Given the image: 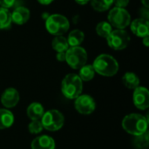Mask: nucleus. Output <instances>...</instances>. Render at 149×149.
Returning <instances> with one entry per match:
<instances>
[{
    "mask_svg": "<svg viewBox=\"0 0 149 149\" xmlns=\"http://www.w3.org/2000/svg\"><path fill=\"white\" fill-rule=\"evenodd\" d=\"M122 127L127 134L138 136L148 131V119L140 113H130L124 117Z\"/></svg>",
    "mask_w": 149,
    "mask_h": 149,
    "instance_id": "nucleus-1",
    "label": "nucleus"
},
{
    "mask_svg": "<svg viewBox=\"0 0 149 149\" xmlns=\"http://www.w3.org/2000/svg\"><path fill=\"white\" fill-rule=\"evenodd\" d=\"M95 72L104 77H113L119 71L118 61L109 54H100L93 61Z\"/></svg>",
    "mask_w": 149,
    "mask_h": 149,
    "instance_id": "nucleus-2",
    "label": "nucleus"
},
{
    "mask_svg": "<svg viewBox=\"0 0 149 149\" xmlns=\"http://www.w3.org/2000/svg\"><path fill=\"white\" fill-rule=\"evenodd\" d=\"M83 91V81L78 74L69 73L61 82V92L68 100H75Z\"/></svg>",
    "mask_w": 149,
    "mask_h": 149,
    "instance_id": "nucleus-3",
    "label": "nucleus"
},
{
    "mask_svg": "<svg viewBox=\"0 0 149 149\" xmlns=\"http://www.w3.org/2000/svg\"><path fill=\"white\" fill-rule=\"evenodd\" d=\"M45 28L47 31L53 36H61L70 28L68 19L61 14L50 15L45 20Z\"/></svg>",
    "mask_w": 149,
    "mask_h": 149,
    "instance_id": "nucleus-4",
    "label": "nucleus"
},
{
    "mask_svg": "<svg viewBox=\"0 0 149 149\" xmlns=\"http://www.w3.org/2000/svg\"><path fill=\"white\" fill-rule=\"evenodd\" d=\"M40 121L45 130L50 132H56L63 127L65 123V117L58 110L52 109L45 112Z\"/></svg>",
    "mask_w": 149,
    "mask_h": 149,
    "instance_id": "nucleus-5",
    "label": "nucleus"
},
{
    "mask_svg": "<svg viewBox=\"0 0 149 149\" xmlns=\"http://www.w3.org/2000/svg\"><path fill=\"white\" fill-rule=\"evenodd\" d=\"M65 61L70 67L79 70L87 62V52L81 46L69 47L65 52Z\"/></svg>",
    "mask_w": 149,
    "mask_h": 149,
    "instance_id": "nucleus-6",
    "label": "nucleus"
},
{
    "mask_svg": "<svg viewBox=\"0 0 149 149\" xmlns=\"http://www.w3.org/2000/svg\"><path fill=\"white\" fill-rule=\"evenodd\" d=\"M108 23L117 28L125 30L131 23L130 13L125 9L120 7H114L110 10L107 16Z\"/></svg>",
    "mask_w": 149,
    "mask_h": 149,
    "instance_id": "nucleus-7",
    "label": "nucleus"
},
{
    "mask_svg": "<svg viewBox=\"0 0 149 149\" xmlns=\"http://www.w3.org/2000/svg\"><path fill=\"white\" fill-rule=\"evenodd\" d=\"M130 36L128 32L122 29L113 30L107 38V45L110 48L115 51H121L127 48L130 42Z\"/></svg>",
    "mask_w": 149,
    "mask_h": 149,
    "instance_id": "nucleus-8",
    "label": "nucleus"
},
{
    "mask_svg": "<svg viewBox=\"0 0 149 149\" xmlns=\"http://www.w3.org/2000/svg\"><path fill=\"white\" fill-rule=\"evenodd\" d=\"M74 107L79 113L89 115L94 112L96 108V103L92 96L88 94H80L75 99Z\"/></svg>",
    "mask_w": 149,
    "mask_h": 149,
    "instance_id": "nucleus-9",
    "label": "nucleus"
},
{
    "mask_svg": "<svg viewBox=\"0 0 149 149\" xmlns=\"http://www.w3.org/2000/svg\"><path fill=\"white\" fill-rule=\"evenodd\" d=\"M134 105L140 110H146L149 107V92L144 86H138L134 89Z\"/></svg>",
    "mask_w": 149,
    "mask_h": 149,
    "instance_id": "nucleus-10",
    "label": "nucleus"
},
{
    "mask_svg": "<svg viewBox=\"0 0 149 149\" xmlns=\"http://www.w3.org/2000/svg\"><path fill=\"white\" fill-rule=\"evenodd\" d=\"M19 99L20 97L17 90L13 87H9L2 93L1 103L5 108H12L17 105Z\"/></svg>",
    "mask_w": 149,
    "mask_h": 149,
    "instance_id": "nucleus-11",
    "label": "nucleus"
},
{
    "mask_svg": "<svg viewBox=\"0 0 149 149\" xmlns=\"http://www.w3.org/2000/svg\"><path fill=\"white\" fill-rule=\"evenodd\" d=\"M130 28L132 32L139 38H145L149 36L148 20L144 18H136L130 23Z\"/></svg>",
    "mask_w": 149,
    "mask_h": 149,
    "instance_id": "nucleus-12",
    "label": "nucleus"
},
{
    "mask_svg": "<svg viewBox=\"0 0 149 149\" xmlns=\"http://www.w3.org/2000/svg\"><path fill=\"white\" fill-rule=\"evenodd\" d=\"M31 149H55V141L49 135L36 137L31 143Z\"/></svg>",
    "mask_w": 149,
    "mask_h": 149,
    "instance_id": "nucleus-13",
    "label": "nucleus"
},
{
    "mask_svg": "<svg viewBox=\"0 0 149 149\" xmlns=\"http://www.w3.org/2000/svg\"><path fill=\"white\" fill-rule=\"evenodd\" d=\"M11 13V21L12 23L16 24H25L31 16L30 10L24 6H18L14 9V10Z\"/></svg>",
    "mask_w": 149,
    "mask_h": 149,
    "instance_id": "nucleus-14",
    "label": "nucleus"
},
{
    "mask_svg": "<svg viewBox=\"0 0 149 149\" xmlns=\"http://www.w3.org/2000/svg\"><path fill=\"white\" fill-rule=\"evenodd\" d=\"M26 113L31 120H40L45 113V108L40 103L33 102L28 106Z\"/></svg>",
    "mask_w": 149,
    "mask_h": 149,
    "instance_id": "nucleus-15",
    "label": "nucleus"
},
{
    "mask_svg": "<svg viewBox=\"0 0 149 149\" xmlns=\"http://www.w3.org/2000/svg\"><path fill=\"white\" fill-rule=\"evenodd\" d=\"M14 123L13 113L5 108H0V130L7 129Z\"/></svg>",
    "mask_w": 149,
    "mask_h": 149,
    "instance_id": "nucleus-16",
    "label": "nucleus"
},
{
    "mask_svg": "<svg viewBox=\"0 0 149 149\" xmlns=\"http://www.w3.org/2000/svg\"><path fill=\"white\" fill-rule=\"evenodd\" d=\"M66 39L70 47L79 46L85 39V34L82 31L75 29V30H72L69 33Z\"/></svg>",
    "mask_w": 149,
    "mask_h": 149,
    "instance_id": "nucleus-17",
    "label": "nucleus"
},
{
    "mask_svg": "<svg viewBox=\"0 0 149 149\" xmlns=\"http://www.w3.org/2000/svg\"><path fill=\"white\" fill-rule=\"evenodd\" d=\"M122 82L124 86L128 89H135L140 86V79L134 72H126L122 77Z\"/></svg>",
    "mask_w": 149,
    "mask_h": 149,
    "instance_id": "nucleus-18",
    "label": "nucleus"
},
{
    "mask_svg": "<svg viewBox=\"0 0 149 149\" xmlns=\"http://www.w3.org/2000/svg\"><path fill=\"white\" fill-rule=\"evenodd\" d=\"M52 47L57 52H66L70 46L68 45L66 38L61 35V36H55V38L52 39Z\"/></svg>",
    "mask_w": 149,
    "mask_h": 149,
    "instance_id": "nucleus-19",
    "label": "nucleus"
},
{
    "mask_svg": "<svg viewBox=\"0 0 149 149\" xmlns=\"http://www.w3.org/2000/svg\"><path fill=\"white\" fill-rule=\"evenodd\" d=\"M79 77L82 81H90L92 80L95 76V71L93 69V65H85L81 68L79 69Z\"/></svg>",
    "mask_w": 149,
    "mask_h": 149,
    "instance_id": "nucleus-20",
    "label": "nucleus"
},
{
    "mask_svg": "<svg viewBox=\"0 0 149 149\" xmlns=\"http://www.w3.org/2000/svg\"><path fill=\"white\" fill-rule=\"evenodd\" d=\"M11 13L9 9L0 7V30L8 29L11 25Z\"/></svg>",
    "mask_w": 149,
    "mask_h": 149,
    "instance_id": "nucleus-21",
    "label": "nucleus"
},
{
    "mask_svg": "<svg viewBox=\"0 0 149 149\" xmlns=\"http://www.w3.org/2000/svg\"><path fill=\"white\" fill-rule=\"evenodd\" d=\"M92 7L97 11H106L113 4V0H90Z\"/></svg>",
    "mask_w": 149,
    "mask_h": 149,
    "instance_id": "nucleus-22",
    "label": "nucleus"
},
{
    "mask_svg": "<svg viewBox=\"0 0 149 149\" xmlns=\"http://www.w3.org/2000/svg\"><path fill=\"white\" fill-rule=\"evenodd\" d=\"M112 31H113V26L107 21L100 22L96 26V32L101 38H107L109 36V34L112 32Z\"/></svg>",
    "mask_w": 149,
    "mask_h": 149,
    "instance_id": "nucleus-23",
    "label": "nucleus"
},
{
    "mask_svg": "<svg viewBox=\"0 0 149 149\" xmlns=\"http://www.w3.org/2000/svg\"><path fill=\"white\" fill-rule=\"evenodd\" d=\"M134 147L137 149H147L148 147V132L147 131L143 134L135 136L134 141Z\"/></svg>",
    "mask_w": 149,
    "mask_h": 149,
    "instance_id": "nucleus-24",
    "label": "nucleus"
},
{
    "mask_svg": "<svg viewBox=\"0 0 149 149\" xmlns=\"http://www.w3.org/2000/svg\"><path fill=\"white\" fill-rule=\"evenodd\" d=\"M44 127L40 120H31L28 125V131L32 134H38L43 131Z\"/></svg>",
    "mask_w": 149,
    "mask_h": 149,
    "instance_id": "nucleus-25",
    "label": "nucleus"
},
{
    "mask_svg": "<svg viewBox=\"0 0 149 149\" xmlns=\"http://www.w3.org/2000/svg\"><path fill=\"white\" fill-rule=\"evenodd\" d=\"M17 3V0H0V6L3 8H12Z\"/></svg>",
    "mask_w": 149,
    "mask_h": 149,
    "instance_id": "nucleus-26",
    "label": "nucleus"
},
{
    "mask_svg": "<svg viewBox=\"0 0 149 149\" xmlns=\"http://www.w3.org/2000/svg\"><path fill=\"white\" fill-rule=\"evenodd\" d=\"M113 3L115 4L116 7L125 8L128 5L129 0H113Z\"/></svg>",
    "mask_w": 149,
    "mask_h": 149,
    "instance_id": "nucleus-27",
    "label": "nucleus"
},
{
    "mask_svg": "<svg viewBox=\"0 0 149 149\" xmlns=\"http://www.w3.org/2000/svg\"><path fill=\"white\" fill-rule=\"evenodd\" d=\"M56 58H57V60H58V61H60V62L65 61V52H57Z\"/></svg>",
    "mask_w": 149,
    "mask_h": 149,
    "instance_id": "nucleus-28",
    "label": "nucleus"
},
{
    "mask_svg": "<svg viewBox=\"0 0 149 149\" xmlns=\"http://www.w3.org/2000/svg\"><path fill=\"white\" fill-rule=\"evenodd\" d=\"M39 3L44 4V5H48L50 3H52L54 0H37Z\"/></svg>",
    "mask_w": 149,
    "mask_h": 149,
    "instance_id": "nucleus-29",
    "label": "nucleus"
},
{
    "mask_svg": "<svg viewBox=\"0 0 149 149\" xmlns=\"http://www.w3.org/2000/svg\"><path fill=\"white\" fill-rule=\"evenodd\" d=\"M142 40H143V45L148 47L149 45V36H147L145 38H142Z\"/></svg>",
    "mask_w": 149,
    "mask_h": 149,
    "instance_id": "nucleus-30",
    "label": "nucleus"
},
{
    "mask_svg": "<svg viewBox=\"0 0 149 149\" xmlns=\"http://www.w3.org/2000/svg\"><path fill=\"white\" fill-rule=\"evenodd\" d=\"M75 2H76L77 3L80 4V5H85V4H86L88 2H90V0H75Z\"/></svg>",
    "mask_w": 149,
    "mask_h": 149,
    "instance_id": "nucleus-31",
    "label": "nucleus"
},
{
    "mask_svg": "<svg viewBox=\"0 0 149 149\" xmlns=\"http://www.w3.org/2000/svg\"><path fill=\"white\" fill-rule=\"evenodd\" d=\"M141 1L142 4L144 5V7H145V8H148V7H149L148 1H149V0H141Z\"/></svg>",
    "mask_w": 149,
    "mask_h": 149,
    "instance_id": "nucleus-32",
    "label": "nucleus"
}]
</instances>
